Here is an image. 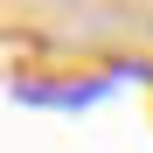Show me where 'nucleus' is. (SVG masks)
<instances>
[]
</instances>
